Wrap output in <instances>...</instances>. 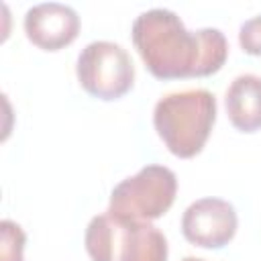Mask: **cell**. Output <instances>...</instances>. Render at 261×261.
<instances>
[{"instance_id": "obj_5", "label": "cell", "mask_w": 261, "mask_h": 261, "mask_svg": "<svg viewBox=\"0 0 261 261\" xmlns=\"http://www.w3.org/2000/svg\"><path fill=\"white\" fill-rule=\"evenodd\" d=\"M75 75L90 96L112 102L130 92L135 84V65L122 45L92 41L77 55Z\"/></svg>"}, {"instance_id": "obj_7", "label": "cell", "mask_w": 261, "mask_h": 261, "mask_svg": "<svg viewBox=\"0 0 261 261\" xmlns=\"http://www.w3.org/2000/svg\"><path fill=\"white\" fill-rule=\"evenodd\" d=\"M24 35L43 51H59L71 45L80 35L77 12L61 2L35 4L24 12Z\"/></svg>"}, {"instance_id": "obj_6", "label": "cell", "mask_w": 261, "mask_h": 261, "mask_svg": "<svg viewBox=\"0 0 261 261\" xmlns=\"http://www.w3.org/2000/svg\"><path fill=\"white\" fill-rule=\"evenodd\" d=\"M239 226L234 206L222 198H200L192 202L181 216V232L188 243L202 249L226 247Z\"/></svg>"}, {"instance_id": "obj_11", "label": "cell", "mask_w": 261, "mask_h": 261, "mask_svg": "<svg viewBox=\"0 0 261 261\" xmlns=\"http://www.w3.org/2000/svg\"><path fill=\"white\" fill-rule=\"evenodd\" d=\"M181 261H206V259H200V257H184Z\"/></svg>"}, {"instance_id": "obj_1", "label": "cell", "mask_w": 261, "mask_h": 261, "mask_svg": "<svg viewBox=\"0 0 261 261\" xmlns=\"http://www.w3.org/2000/svg\"><path fill=\"white\" fill-rule=\"evenodd\" d=\"M133 45L149 73L157 80L208 77L222 69L228 41L220 29L188 31L167 8L141 12L130 29Z\"/></svg>"}, {"instance_id": "obj_10", "label": "cell", "mask_w": 261, "mask_h": 261, "mask_svg": "<svg viewBox=\"0 0 261 261\" xmlns=\"http://www.w3.org/2000/svg\"><path fill=\"white\" fill-rule=\"evenodd\" d=\"M239 45L245 53L261 57V14L245 20L239 29Z\"/></svg>"}, {"instance_id": "obj_3", "label": "cell", "mask_w": 261, "mask_h": 261, "mask_svg": "<svg viewBox=\"0 0 261 261\" xmlns=\"http://www.w3.org/2000/svg\"><path fill=\"white\" fill-rule=\"evenodd\" d=\"M84 245L92 261H167V239L145 220L114 216L108 210L88 222Z\"/></svg>"}, {"instance_id": "obj_9", "label": "cell", "mask_w": 261, "mask_h": 261, "mask_svg": "<svg viewBox=\"0 0 261 261\" xmlns=\"http://www.w3.org/2000/svg\"><path fill=\"white\" fill-rule=\"evenodd\" d=\"M0 261H24V245L27 234L22 226L14 220L4 218L0 222Z\"/></svg>"}, {"instance_id": "obj_2", "label": "cell", "mask_w": 261, "mask_h": 261, "mask_svg": "<svg viewBox=\"0 0 261 261\" xmlns=\"http://www.w3.org/2000/svg\"><path fill=\"white\" fill-rule=\"evenodd\" d=\"M216 122V98L204 88L165 94L153 108V126L167 151L179 159L196 157Z\"/></svg>"}, {"instance_id": "obj_4", "label": "cell", "mask_w": 261, "mask_h": 261, "mask_svg": "<svg viewBox=\"0 0 261 261\" xmlns=\"http://www.w3.org/2000/svg\"><path fill=\"white\" fill-rule=\"evenodd\" d=\"M177 177L165 165H145L114 186L108 212L130 220H157L175 202Z\"/></svg>"}, {"instance_id": "obj_8", "label": "cell", "mask_w": 261, "mask_h": 261, "mask_svg": "<svg viewBox=\"0 0 261 261\" xmlns=\"http://www.w3.org/2000/svg\"><path fill=\"white\" fill-rule=\"evenodd\" d=\"M224 108L237 130L257 133L261 128V77L255 73L237 75L226 88Z\"/></svg>"}]
</instances>
